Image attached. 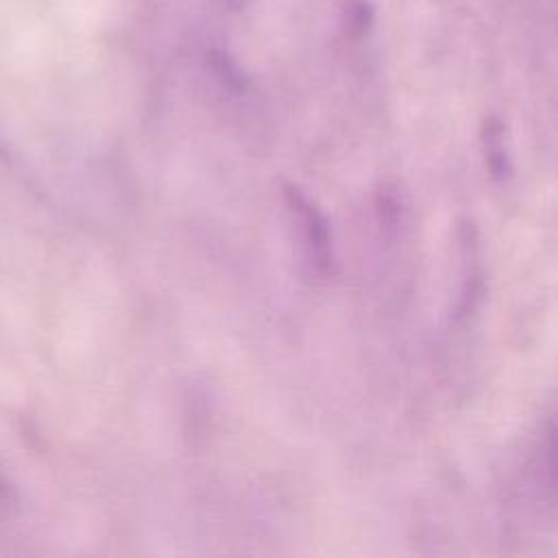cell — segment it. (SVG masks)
I'll list each match as a JSON object with an SVG mask.
<instances>
[{"label":"cell","instance_id":"3957f363","mask_svg":"<svg viewBox=\"0 0 558 558\" xmlns=\"http://www.w3.org/2000/svg\"><path fill=\"white\" fill-rule=\"evenodd\" d=\"M15 504V495H13V488L9 484V480L2 475L0 471V521L9 517V510L13 508Z\"/></svg>","mask_w":558,"mask_h":558},{"label":"cell","instance_id":"7a4b0ae2","mask_svg":"<svg viewBox=\"0 0 558 558\" xmlns=\"http://www.w3.org/2000/svg\"><path fill=\"white\" fill-rule=\"evenodd\" d=\"M342 24L349 37H362L373 24V7L368 0H342Z\"/></svg>","mask_w":558,"mask_h":558},{"label":"cell","instance_id":"6da1fadb","mask_svg":"<svg viewBox=\"0 0 558 558\" xmlns=\"http://www.w3.org/2000/svg\"><path fill=\"white\" fill-rule=\"evenodd\" d=\"M286 198L303 222L305 240H307L314 264L327 272L331 266V240H329V225L325 216L294 185H286Z\"/></svg>","mask_w":558,"mask_h":558}]
</instances>
